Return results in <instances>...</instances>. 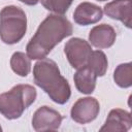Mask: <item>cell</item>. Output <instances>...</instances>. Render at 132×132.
<instances>
[{"label":"cell","mask_w":132,"mask_h":132,"mask_svg":"<svg viewBox=\"0 0 132 132\" xmlns=\"http://www.w3.org/2000/svg\"><path fill=\"white\" fill-rule=\"evenodd\" d=\"M72 31V25L66 16L60 14L47 15L26 46L28 57L31 60L45 58L58 43L70 36Z\"/></svg>","instance_id":"6da1fadb"},{"label":"cell","mask_w":132,"mask_h":132,"mask_svg":"<svg viewBox=\"0 0 132 132\" xmlns=\"http://www.w3.org/2000/svg\"><path fill=\"white\" fill-rule=\"evenodd\" d=\"M34 82L41 88L50 98L58 103L65 104L71 95L70 86L65 77L60 73L55 61L43 58L40 59L33 68Z\"/></svg>","instance_id":"7a4b0ae2"},{"label":"cell","mask_w":132,"mask_h":132,"mask_svg":"<svg viewBox=\"0 0 132 132\" xmlns=\"http://www.w3.org/2000/svg\"><path fill=\"white\" fill-rule=\"evenodd\" d=\"M36 90L30 85H16L10 91L0 94V113L8 120L19 119L35 101Z\"/></svg>","instance_id":"3957f363"},{"label":"cell","mask_w":132,"mask_h":132,"mask_svg":"<svg viewBox=\"0 0 132 132\" xmlns=\"http://www.w3.org/2000/svg\"><path fill=\"white\" fill-rule=\"evenodd\" d=\"M27 30V16L18 6L9 5L0 11V38L6 44L18 43Z\"/></svg>","instance_id":"277c9868"},{"label":"cell","mask_w":132,"mask_h":132,"mask_svg":"<svg viewBox=\"0 0 132 132\" xmlns=\"http://www.w3.org/2000/svg\"><path fill=\"white\" fill-rule=\"evenodd\" d=\"M64 53L70 65L78 69L85 66L92 53L91 45L85 39L74 37L68 40L64 46Z\"/></svg>","instance_id":"5b68a950"},{"label":"cell","mask_w":132,"mask_h":132,"mask_svg":"<svg viewBox=\"0 0 132 132\" xmlns=\"http://www.w3.org/2000/svg\"><path fill=\"white\" fill-rule=\"evenodd\" d=\"M100 110V105L97 99L93 97L79 98L72 106L70 116L71 119L78 124H87L94 121Z\"/></svg>","instance_id":"8992f818"},{"label":"cell","mask_w":132,"mask_h":132,"mask_svg":"<svg viewBox=\"0 0 132 132\" xmlns=\"http://www.w3.org/2000/svg\"><path fill=\"white\" fill-rule=\"evenodd\" d=\"M63 117L57 110L48 107L41 106L33 114L32 127L35 131H55L61 126Z\"/></svg>","instance_id":"52a82bcc"},{"label":"cell","mask_w":132,"mask_h":132,"mask_svg":"<svg viewBox=\"0 0 132 132\" xmlns=\"http://www.w3.org/2000/svg\"><path fill=\"white\" fill-rule=\"evenodd\" d=\"M132 126L131 114L130 112L114 108L110 110L105 124L100 128V131H107V132H126Z\"/></svg>","instance_id":"ba28073f"},{"label":"cell","mask_w":132,"mask_h":132,"mask_svg":"<svg viewBox=\"0 0 132 132\" xmlns=\"http://www.w3.org/2000/svg\"><path fill=\"white\" fill-rule=\"evenodd\" d=\"M116 37V31L110 25L101 24L91 29L89 34V41L93 46L97 48H107L114 43Z\"/></svg>","instance_id":"9c48e42d"},{"label":"cell","mask_w":132,"mask_h":132,"mask_svg":"<svg viewBox=\"0 0 132 132\" xmlns=\"http://www.w3.org/2000/svg\"><path fill=\"white\" fill-rule=\"evenodd\" d=\"M131 0H113L104 5V12L113 20L121 21L127 28H131Z\"/></svg>","instance_id":"30bf717a"},{"label":"cell","mask_w":132,"mask_h":132,"mask_svg":"<svg viewBox=\"0 0 132 132\" xmlns=\"http://www.w3.org/2000/svg\"><path fill=\"white\" fill-rule=\"evenodd\" d=\"M102 14L101 7L90 2H82L75 8L73 19L76 24L88 26L99 22L102 19Z\"/></svg>","instance_id":"8fae6325"},{"label":"cell","mask_w":132,"mask_h":132,"mask_svg":"<svg viewBox=\"0 0 132 132\" xmlns=\"http://www.w3.org/2000/svg\"><path fill=\"white\" fill-rule=\"evenodd\" d=\"M96 78V74L86 65L78 68L73 77L76 89L82 94H91L94 92Z\"/></svg>","instance_id":"7c38bea8"},{"label":"cell","mask_w":132,"mask_h":132,"mask_svg":"<svg viewBox=\"0 0 132 132\" xmlns=\"http://www.w3.org/2000/svg\"><path fill=\"white\" fill-rule=\"evenodd\" d=\"M10 67L20 76H27L31 70V59L22 52H15L10 58Z\"/></svg>","instance_id":"4fadbf2b"},{"label":"cell","mask_w":132,"mask_h":132,"mask_svg":"<svg viewBox=\"0 0 132 132\" xmlns=\"http://www.w3.org/2000/svg\"><path fill=\"white\" fill-rule=\"evenodd\" d=\"M107 58L105 54L101 51H92L86 66H88L96 76H103L107 70Z\"/></svg>","instance_id":"5bb4252c"},{"label":"cell","mask_w":132,"mask_h":132,"mask_svg":"<svg viewBox=\"0 0 132 132\" xmlns=\"http://www.w3.org/2000/svg\"><path fill=\"white\" fill-rule=\"evenodd\" d=\"M132 64L131 63H124L120 64L114 72H113V79L114 82L121 88H129L132 85Z\"/></svg>","instance_id":"9a60e30c"},{"label":"cell","mask_w":132,"mask_h":132,"mask_svg":"<svg viewBox=\"0 0 132 132\" xmlns=\"http://www.w3.org/2000/svg\"><path fill=\"white\" fill-rule=\"evenodd\" d=\"M40 1L45 9L55 12L57 14H64L73 2V0H40Z\"/></svg>","instance_id":"2e32d148"},{"label":"cell","mask_w":132,"mask_h":132,"mask_svg":"<svg viewBox=\"0 0 132 132\" xmlns=\"http://www.w3.org/2000/svg\"><path fill=\"white\" fill-rule=\"evenodd\" d=\"M19 1H21L27 5H36L40 0H19Z\"/></svg>","instance_id":"e0dca14e"},{"label":"cell","mask_w":132,"mask_h":132,"mask_svg":"<svg viewBox=\"0 0 132 132\" xmlns=\"http://www.w3.org/2000/svg\"><path fill=\"white\" fill-rule=\"evenodd\" d=\"M1 131H2V128H1V126H0V132H1Z\"/></svg>","instance_id":"ac0fdd59"},{"label":"cell","mask_w":132,"mask_h":132,"mask_svg":"<svg viewBox=\"0 0 132 132\" xmlns=\"http://www.w3.org/2000/svg\"><path fill=\"white\" fill-rule=\"evenodd\" d=\"M97 1H106V0H97Z\"/></svg>","instance_id":"d6986e66"}]
</instances>
